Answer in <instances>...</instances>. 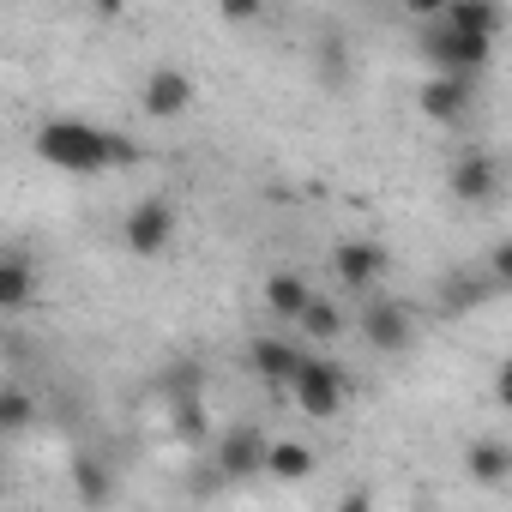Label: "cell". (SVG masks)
<instances>
[{
    "mask_svg": "<svg viewBox=\"0 0 512 512\" xmlns=\"http://www.w3.org/2000/svg\"><path fill=\"white\" fill-rule=\"evenodd\" d=\"M464 470H470V482H482V488H506V482H512V446L482 434V440L464 446Z\"/></svg>",
    "mask_w": 512,
    "mask_h": 512,
    "instance_id": "cell-13",
    "label": "cell"
},
{
    "mask_svg": "<svg viewBox=\"0 0 512 512\" xmlns=\"http://www.w3.org/2000/svg\"><path fill=\"white\" fill-rule=\"evenodd\" d=\"M440 19H446L452 31H464V37H488V43H494V37H500V25H506V13L494 7V0H452Z\"/></svg>",
    "mask_w": 512,
    "mask_h": 512,
    "instance_id": "cell-15",
    "label": "cell"
},
{
    "mask_svg": "<svg viewBox=\"0 0 512 512\" xmlns=\"http://www.w3.org/2000/svg\"><path fill=\"white\" fill-rule=\"evenodd\" d=\"M314 302H320V296H314V284H308L302 272H272V278H266V308H272L284 326H302Z\"/></svg>",
    "mask_w": 512,
    "mask_h": 512,
    "instance_id": "cell-12",
    "label": "cell"
},
{
    "mask_svg": "<svg viewBox=\"0 0 512 512\" xmlns=\"http://www.w3.org/2000/svg\"><path fill=\"white\" fill-rule=\"evenodd\" d=\"M494 404H506V410H512V362H500V368H494Z\"/></svg>",
    "mask_w": 512,
    "mask_h": 512,
    "instance_id": "cell-26",
    "label": "cell"
},
{
    "mask_svg": "<svg viewBox=\"0 0 512 512\" xmlns=\"http://www.w3.org/2000/svg\"><path fill=\"white\" fill-rule=\"evenodd\" d=\"M416 49H422V61H428L434 73H452V79H476V73L488 67V55H494L488 37H464V31H452L446 19H428L422 37H416Z\"/></svg>",
    "mask_w": 512,
    "mask_h": 512,
    "instance_id": "cell-2",
    "label": "cell"
},
{
    "mask_svg": "<svg viewBox=\"0 0 512 512\" xmlns=\"http://www.w3.org/2000/svg\"><path fill=\"white\" fill-rule=\"evenodd\" d=\"M338 512H374V488H350V494L338 500Z\"/></svg>",
    "mask_w": 512,
    "mask_h": 512,
    "instance_id": "cell-25",
    "label": "cell"
},
{
    "mask_svg": "<svg viewBox=\"0 0 512 512\" xmlns=\"http://www.w3.org/2000/svg\"><path fill=\"white\" fill-rule=\"evenodd\" d=\"M362 338H368L374 350H386V356H404V350L416 344V320H410V308H404V302L374 296V302L362 308Z\"/></svg>",
    "mask_w": 512,
    "mask_h": 512,
    "instance_id": "cell-9",
    "label": "cell"
},
{
    "mask_svg": "<svg viewBox=\"0 0 512 512\" xmlns=\"http://www.w3.org/2000/svg\"><path fill=\"white\" fill-rule=\"evenodd\" d=\"M73 482H79V500H85V506H109V494H115L109 464H97V458H79V464H73Z\"/></svg>",
    "mask_w": 512,
    "mask_h": 512,
    "instance_id": "cell-19",
    "label": "cell"
},
{
    "mask_svg": "<svg viewBox=\"0 0 512 512\" xmlns=\"http://www.w3.org/2000/svg\"><path fill=\"white\" fill-rule=\"evenodd\" d=\"M175 434H181V440H205V410H199V392L175 404Z\"/></svg>",
    "mask_w": 512,
    "mask_h": 512,
    "instance_id": "cell-22",
    "label": "cell"
},
{
    "mask_svg": "<svg viewBox=\"0 0 512 512\" xmlns=\"http://www.w3.org/2000/svg\"><path fill=\"white\" fill-rule=\"evenodd\" d=\"M446 187H452V199H458V205H494V199H500V187H506V163H500L488 145H470V151H458V163H452Z\"/></svg>",
    "mask_w": 512,
    "mask_h": 512,
    "instance_id": "cell-5",
    "label": "cell"
},
{
    "mask_svg": "<svg viewBox=\"0 0 512 512\" xmlns=\"http://www.w3.org/2000/svg\"><path fill=\"white\" fill-rule=\"evenodd\" d=\"M272 482H308L314 476V452L302 440H272V464H266Z\"/></svg>",
    "mask_w": 512,
    "mask_h": 512,
    "instance_id": "cell-16",
    "label": "cell"
},
{
    "mask_svg": "<svg viewBox=\"0 0 512 512\" xmlns=\"http://www.w3.org/2000/svg\"><path fill=\"white\" fill-rule=\"evenodd\" d=\"M326 55H320V73H326V85H344L350 79V55H344V43H320Z\"/></svg>",
    "mask_w": 512,
    "mask_h": 512,
    "instance_id": "cell-23",
    "label": "cell"
},
{
    "mask_svg": "<svg viewBox=\"0 0 512 512\" xmlns=\"http://www.w3.org/2000/svg\"><path fill=\"white\" fill-rule=\"evenodd\" d=\"M344 398H350V374H344L338 362H326V356H308V368H302L296 386H290V404H296L308 422H332V416L344 410Z\"/></svg>",
    "mask_w": 512,
    "mask_h": 512,
    "instance_id": "cell-4",
    "label": "cell"
},
{
    "mask_svg": "<svg viewBox=\"0 0 512 512\" xmlns=\"http://www.w3.org/2000/svg\"><path fill=\"white\" fill-rule=\"evenodd\" d=\"M37 157L73 175H103V169H127L139 163V145L115 127H91V121H43L37 127Z\"/></svg>",
    "mask_w": 512,
    "mask_h": 512,
    "instance_id": "cell-1",
    "label": "cell"
},
{
    "mask_svg": "<svg viewBox=\"0 0 512 512\" xmlns=\"http://www.w3.org/2000/svg\"><path fill=\"white\" fill-rule=\"evenodd\" d=\"M121 241H127V253H139V260H157V253H169V241H175V205L157 199V193H145V199L127 211Z\"/></svg>",
    "mask_w": 512,
    "mask_h": 512,
    "instance_id": "cell-7",
    "label": "cell"
},
{
    "mask_svg": "<svg viewBox=\"0 0 512 512\" xmlns=\"http://www.w3.org/2000/svg\"><path fill=\"white\" fill-rule=\"evenodd\" d=\"M223 19H229V25H253V19H260V0H229Z\"/></svg>",
    "mask_w": 512,
    "mask_h": 512,
    "instance_id": "cell-24",
    "label": "cell"
},
{
    "mask_svg": "<svg viewBox=\"0 0 512 512\" xmlns=\"http://www.w3.org/2000/svg\"><path fill=\"white\" fill-rule=\"evenodd\" d=\"M31 422H37L31 392L25 386H7V392H0V434H31Z\"/></svg>",
    "mask_w": 512,
    "mask_h": 512,
    "instance_id": "cell-18",
    "label": "cell"
},
{
    "mask_svg": "<svg viewBox=\"0 0 512 512\" xmlns=\"http://www.w3.org/2000/svg\"><path fill=\"white\" fill-rule=\"evenodd\" d=\"M296 332H302V338H338V332H344V308H338V302H326V296H320V302H314V308H308V320H302V326H296Z\"/></svg>",
    "mask_w": 512,
    "mask_h": 512,
    "instance_id": "cell-20",
    "label": "cell"
},
{
    "mask_svg": "<svg viewBox=\"0 0 512 512\" xmlns=\"http://www.w3.org/2000/svg\"><path fill=\"white\" fill-rule=\"evenodd\" d=\"M482 272H488V278H494V290H500V296H506V290H512V235H506V241H494V247H488V266H482Z\"/></svg>",
    "mask_w": 512,
    "mask_h": 512,
    "instance_id": "cell-21",
    "label": "cell"
},
{
    "mask_svg": "<svg viewBox=\"0 0 512 512\" xmlns=\"http://www.w3.org/2000/svg\"><path fill=\"white\" fill-rule=\"evenodd\" d=\"M31 296H37V266H31V253H25V247H7V253H0V308L19 314Z\"/></svg>",
    "mask_w": 512,
    "mask_h": 512,
    "instance_id": "cell-14",
    "label": "cell"
},
{
    "mask_svg": "<svg viewBox=\"0 0 512 512\" xmlns=\"http://www.w3.org/2000/svg\"><path fill=\"white\" fill-rule=\"evenodd\" d=\"M247 368L260 374L266 386H296V374L308 368V350H302V338H253L247 344Z\"/></svg>",
    "mask_w": 512,
    "mask_h": 512,
    "instance_id": "cell-10",
    "label": "cell"
},
{
    "mask_svg": "<svg viewBox=\"0 0 512 512\" xmlns=\"http://www.w3.org/2000/svg\"><path fill=\"white\" fill-rule=\"evenodd\" d=\"M488 296H500L494 278H488V272H464V278L446 284V314H464V308H476V302H488Z\"/></svg>",
    "mask_w": 512,
    "mask_h": 512,
    "instance_id": "cell-17",
    "label": "cell"
},
{
    "mask_svg": "<svg viewBox=\"0 0 512 512\" xmlns=\"http://www.w3.org/2000/svg\"><path fill=\"white\" fill-rule=\"evenodd\" d=\"M266 464H272V434L266 428L241 422V428H223L217 434V458H211L217 482H260Z\"/></svg>",
    "mask_w": 512,
    "mask_h": 512,
    "instance_id": "cell-3",
    "label": "cell"
},
{
    "mask_svg": "<svg viewBox=\"0 0 512 512\" xmlns=\"http://www.w3.org/2000/svg\"><path fill=\"white\" fill-rule=\"evenodd\" d=\"M416 103H422V115H428V121H440V127H452V121H464V115L476 109V79H452V73H428V79H422V91H416Z\"/></svg>",
    "mask_w": 512,
    "mask_h": 512,
    "instance_id": "cell-11",
    "label": "cell"
},
{
    "mask_svg": "<svg viewBox=\"0 0 512 512\" xmlns=\"http://www.w3.org/2000/svg\"><path fill=\"white\" fill-rule=\"evenodd\" d=\"M386 272H392V253H386L380 241H368V235H350V241H338V247H332V284H338V290H350V296L374 290Z\"/></svg>",
    "mask_w": 512,
    "mask_h": 512,
    "instance_id": "cell-6",
    "label": "cell"
},
{
    "mask_svg": "<svg viewBox=\"0 0 512 512\" xmlns=\"http://www.w3.org/2000/svg\"><path fill=\"white\" fill-rule=\"evenodd\" d=\"M193 97H199V85H193V73H181V67H151L145 85H139V103H145L151 121H181V115L193 109Z\"/></svg>",
    "mask_w": 512,
    "mask_h": 512,
    "instance_id": "cell-8",
    "label": "cell"
}]
</instances>
